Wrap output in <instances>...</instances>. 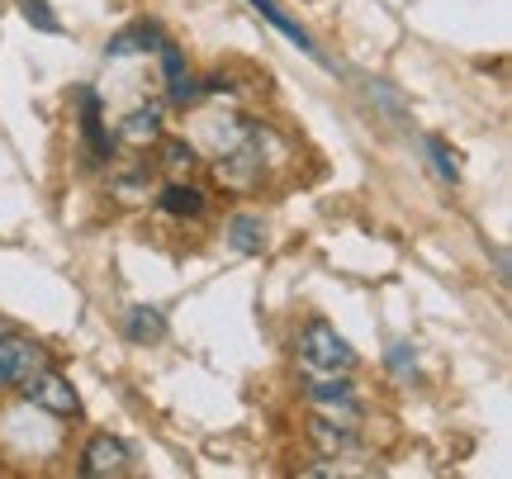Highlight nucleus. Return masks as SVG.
I'll return each mask as SVG.
<instances>
[{
    "mask_svg": "<svg viewBox=\"0 0 512 479\" xmlns=\"http://www.w3.org/2000/svg\"><path fill=\"white\" fill-rule=\"evenodd\" d=\"M299 366H304V375H351L356 370V351L347 347V337L332 323L313 318L309 328L299 332Z\"/></svg>",
    "mask_w": 512,
    "mask_h": 479,
    "instance_id": "nucleus-1",
    "label": "nucleus"
},
{
    "mask_svg": "<svg viewBox=\"0 0 512 479\" xmlns=\"http://www.w3.org/2000/svg\"><path fill=\"white\" fill-rule=\"evenodd\" d=\"M48 361H53V356L38 347L34 337L15 332L10 323H5V318H0V385H5V389H19L38 366H48Z\"/></svg>",
    "mask_w": 512,
    "mask_h": 479,
    "instance_id": "nucleus-2",
    "label": "nucleus"
},
{
    "mask_svg": "<svg viewBox=\"0 0 512 479\" xmlns=\"http://www.w3.org/2000/svg\"><path fill=\"white\" fill-rule=\"evenodd\" d=\"M19 394H24L29 404H38L43 413H53V418H76V413H81V399H76L72 380H67L53 361H48V366H38L34 375L19 385Z\"/></svg>",
    "mask_w": 512,
    "mask_h": 479,
    "instance_id": "nucleus-3",
    "label": "nucleus"
},
{
    "mask_svg": "<svg viewBox=\"0 0 512 479\" xmlns=\"http://www.w3.org/2000/svg\"><path fill=\"white\" fill-rule=\"evenodd\" d=\"M128 446L119 442V437H110V432H100V437H91V446L81 451V475L86 479H119L128 475Z\"/></svg>",
    "mask_w": 512,
    "mask_h": 479,
    "instance_id": "nucleus-4",
    "label": "nucleus"
},
{
    "mask_svg": "<svg viewBox=\"0 0 512 479\" xmlns=\"http://www.w3.org/2000/svg\"><path fill=\"white\" fill-rule=\"evenodd\" d=\"M76 100H81V148H86V166H105L110 162V133H105V114H100V100H95V91H76Z\"/></svg>",
    "mask_w": 512,
    "mask_h": 479,
    "instance_id": "nucleus-5",
    "label": "nucleus"
},
{
    "mask_svg": "<svg viewBox=\"0 0 512 479\" xmlns=\"http://www.w3.org/2000/svg\"><path fill=\"white\" fill-rule=\"evenodd\" d=\"M309 437L323 456L342 461L347 451H356V418H323V413H318L309 423Z\"/></svg>",
    "mask_w": 512,
    "mask_h": 479,
    "instance_id": "nucleus-6",
    "label": "nucleus"
},
{
    "mask_svg": "<svg viewBox=\"0 0 512 479\" xmlns=\"http://www.w3.org/2000/svg\"><path fill=\"white\" fill-rule=\"evenodd\" d=\"M119 143L128 148H147V143H162V105H138L119 119Z\"/></svg>",
    "mask_w": 512,
    "mask_h": 479,
    "instance_id": "nucleus-7",
    "label": "nucleus"
},
{
    "mask_svg": "<svg viewBox=\"0 0 512 479\" xmlns=\"http://www.w3.org/2000/svg\"><path fill=\"white\" fill-rule=\"evenodd\" d=\"M157 53H162V72H166V95H171V105H185V100H195L200 95V86H195V76H190V67H185V57L176 43H157Z\"/></svg>",
    "mask_w": 512,
    "mask_h": 479,
    "instance_id": "nucleus-8",
    "label": "nucleus"
},
{
    "mask_svg": "<svg viewBox=\"0 0 512 479\" xmlns=\"http://www.w3.org/2000/svg\"><path fill=\"white\" fill-rule=\"evenodd\" d=\"M157 43H162V29L152 24V19H138V24H128L119 34L110 38V48L105 57H138V53H157Z\"/></svg>",
    "mask_w": 512,
    "mask_h": 479,
    "instance_id": "nucleus-9",
    "label": "nucleus"
},
{
    "mask_svg": "<svg viewBox=\"0 0 512 479\" xmlns=\"http://www.w3.org/2000/svg\"><path fill=\"white\" fill-rule=\"evenodd\" d=\"M124 337L133 342V347H157V342L166 337V314H162V309H152V304H138V309H128Z\"/></svg>",
    "mask_w": 512,
    "mask_h": 479,
    "instance_id": "nucleus-10",
    "label": "nucleus"
},
{
    "mask_svg": "<svg viewBox=\"0 0 512 479\" xmlns=\"http://www.w3.org/2000/svg\"><path fill=\"white\" fill-rule=\"evenodd\" d=\"M157 204H162V214H171V219H200L204 190H195L190 181H171L162 195H157Z\"/></svg>",
    "mask_w": 512,
    "mask_h": 479,
    "instance_id": "nucleus-11",
    "label": "nucleus"
},
{
    "mask_svg": "<svg viewBox=\"0 0 512 479\" xmlns=\"http://www.w3.org/2000/svg\"><path fill=\"white\" fill-rule=\"evenodd\" d=\"M228 247L242 252V257H261L266 252V223L256 214H233L228 219Z\"/></svg>",
    "mask_w": 512,
    "mask_h": 479,
    "instance_id": "nucleus-12",
    "label": "nucleus"
},
{
    "mask_svg": "<svg viewBox=\"0 0 512 479\" xmlns=\"http://www.w3.org/2000/svg\"><path fill=\"white\" fill-rule=\"evenodd\" d=\"M256 5V15H266L275 24V29H280V34L290 38L294 48H299V53H309V57H318V62H323V53H318V43H313L309 34H304V29H299V24H294L290 15H285V10H280V5H275V0H252Z\"/></svg>",
    "mask_w": 512,
    "mask_h": 479,
    "instance_id": "nucleus-13",
    "label": "nucleus"
},
{
    "mask_svg": "<svg viewBox=\"0 0 512 479\" xmlns=\"http://www.w3.org/2000/svg\"><path fill=\"white\" fill-rule=\"evenodd\" d=\"M195 166H200V157H195V148H190V143H181V138L162 143V171L171 176V181H185Z\"/></svg>",
    "mask_w": 512,
    "mask_h": 479,
    "instance_id": "nucleus-14",
    "label": "nucleus"
},
{
    "mask_svg": "<svg viewBox=\"0 0 512 479\" xmlns=\"http://www.w3.org/2000/svg\"><path fill=\"white\" fill-rule=\"evenodd\" d=\"M422 148H427V162H432V171H437L441 181H460V162H456V148L446 143V138H422Z\"/></svg>",
    "mask_w": 512,
    "mask_h": 479,
    "instance_id": "nucleus-15",
    "label": "nucleus"
},
{
    "mask_svg": "<svg viewBox=\"0 0 512 479\" xmlns=\"http://www.w3.org/2000/svg\"><path fill=\"white\" fill-rule=\"evenodd\" d=\"M19 10H24V19L34 24L38 34H62V19L48 10V0H19Z\"/></svg>",
    "mask_w": 512,
    "mask_h": 479,
    "instance_id": "nucleus-16",
    "label": "nucleus"
},
{
    "mask_svg": "<svg viewBox=\"0 0 512 479\" xmlns=\"http://www.w3.org/2000/svg\"><path fill=\"white\" fill-rule=\"evenodd\" d=\"M143 185H147V166H138L133 176H119V181H114V195H119V200H138Z\"/></svg>",
    "mask_w": 512,
    "mask_h": 479,
    "instance_id": "nucleus-17",
    "label": "nucleus"
}]
</instances>
